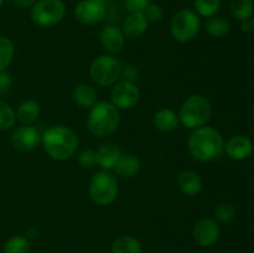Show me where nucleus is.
<instances>
[{
    "mask_svg": "<svg viewBox=\"0 0 254 253\" xmlns=\"http://www.w3.org/2000/svg\"><path fill=\"white\" fill-rule=\"evenodd\" d=\"M188 148L196 160L206 163L215 160L221 155L225 148V141L217 129L203 126L192 131L189 138Z\"/></svg>",
    "mask_w": 254,
    "mask_h": 253,
    "instance_id": "obj_1",
    "label": "nucleus"
},
{
    "mask_svg": "<svg viewBox=\"0 0 254 253\" xmlns=\"http://www.w3.org/2000/svg\"><path fill=\"white\" fill-rule=\"evenodd\" d=\"M45 151L54 160L72 158L78 148V138L72 129L64 126H52L41 135Z\"/></svg>",
    "mask_w": 254,
    "mask_h": 253,
    "instance_id": "obj_2",
    "label": "nucleus"
},
{
    "mask_svg": "<svg viewBox=\"0 0 254 253\" xmlns=\"http://www.w3.org/2000/svg\"><path fill=\"white\" fill-rule=\"evenodd\" d=\"M121 122L119 111L109 102H97L87 118L88 130L96 136H107L117 130Z\"/></svg>",
    "mask_w": 254,
    "mask_h": 253,
    "instance_id": "obj_3",
    "label": "nucleus"
},
{
    "mask_svg": "<svg viewBox=\"0 0 254 253\" xmlns=\"http://www.w3.org/2000/svg\"><path fill=\"white\" fill-rule=\"evenodd\" d=\"M212 114L210 101L202 94H193L181 104L179 121L190 129H197L206 126Z\"/></svg>",
    "mask_w": 254,
    "mask_h": 253,
    "instance_id": "obj_4",
    "label": "nucleus"
},
{
    "mask_svg": "<svg viewBox=\"0 0 254 253\" xmlns=\"http://www.w3.org/2000/svg\"><path fill=\"white\" fill-rule=\"evenodd\" d=\"M118 181L109 170L96 173L89 183V196L99 206H108L118 196Z\"/></svg>",
    "mask_w": 254,
    "mask_h": 253,
    "instance_id": "obj_5",
    "label": "nucleus"
},
{
    "mask_svg": "<svg viewBox=\"0 0 254 253\" xmlns=\"http://www.w3.org/2000/svg\"><path fill=\"white\" fill-rule=\"evenodd\" d=\"M122 64L112 55H102L92 62L89 74L94 83L102 87H108L117 83L121 78Z\"/></svg>",
    "mask_w": 254,
    "mask_h": 253,
    "instance_id": "obj_6",
    "label": "nucleus"
},
{
    "mask_svg": "<svg viewBox=\"0 0 254 253\" xmlns=\"http://www.w3.org/2000/svg\"><path fill=\"white\" fill-rule=\"evenodd\" d=\"M201 27L198 15L190 9H181L173 16L170 32L179 42H189L195 39Z\"/></svg>",
    "mask_w": 254,
    "mask_h": 253,
    "instance_id": "obj_7",
    "label": "nucleus"
},
{
    "mask_svg": "<svg viewBox=\"0 0 254 253\" xmlns=\"http://www.w3.org/2000/svg\"><path fill=\"white\" fill-rule=\"evenodd\" d=\"M66 6L62 0H39L32 5L31 19L39 26H55L62 21Z\"/></svg>",
    "mask_w": 254,
    "mask_h": 253,
    "instance_id": "obj_8",
    "label": "nucleus"
},
{
    "mask_svg": "<svg viewBox=\"0 0 254 253\" xmlns=\"http://www.w3.org/2000/svg\"><path fill=\"white\" fill-rule=\"evenodd\" d=\"M106 2L101 0H82L74 7V17L83 25H94L106 17Z\"/></svg>",
    "mask_w": 254,
    "mask_h": 253,
    "instance_id": "obj_9",
    "label": "nucleus"
},
{
    "mask_svg": "<svg viewBox=\"0 0 254 253\" xmlns=\"http://www.w3.org/2000/svg\"><path fill=\"white\" fill-rule=\"evenodd\" d=\"M112 104L118 109H130L138 104L140 92L135 83L122 81L113 87L111 92Z\"/></svg>",
    "mask_w": 254,
    "mask_h": 253,
    "instance_id": "obj_10",
    "label": "nucleus"
},
{
    "mask_svg": "<svg viewBox=\"0 0 254 253\" xmlns=\"http://www.w3.org/2000/svg\"><path fill=\"white\" fill-rule=\"evenodd\" d=\"M41 141V133L35 126H21L12 130L10 135V143L16 150H34Z\"/></svg>",
    "mask_w": 254,
    "mask_h": 253,
    "instance_id": "obj_11",
    "label": "nucleus"
},
{
    "mask_svg": "<svg viewBox=\"0 0 254 253\" xmlns=\"http://www.w3.org/2000/svg\"><path fill=\"white\" fill-rule=\"evenodd\" d=\"M192 236L193 240L202 247L213 246L220 238V227L217 221L210 217L201 218L193 226Z\"/></svg>",
    "mask_w": 254,
    "mask_h": 253,
    "instance_id": "obj_12",
    "label": "nucleus"
},
{
    "mask_svg": "<svg viewBox=\"0 0 254 253\" xmlns=\"http://www.w3.org/2000/svg\"><path fill=\"white\" fill-rule=\"evenodd\" d=\"M126 36L122 29L116 25H107L101 32V44L108 55H116L123 50Z\"/></svg>",
    "mask_w": 254,
    "mask_h": 253,
    "instance_id": "obj_13",
    "label": "nucleus"
},
{
    "mask_svg": "<svg viewBox=\"0 0 254 253\" xmlns=\"http://www.w3.org/2000/svg\"><path fill=\"white\" fill-rule=\"evenodd\" d=\"M226 154L233 160H245L253 153V141L245 135L232 136L225 145Z\"/></svg>",
    "mask_w": 254,
    "mask_h": 253,
    "instance_id": "obj_14",
    "label": "nucleus"
},
{
    "mask_svg": "<svg viewBox=\"0 0 254 253\" xmlns=\"http://www.w3.org/2000/svg\"><path fill=\"white\" fill-rule=\"evenodd\" d=\"M149 21L144 12H131L124 19L122 31L124 36L129 39H136L143 36L148 30Z\"/></svg>",
    "mask_w": 254,
    "mask_h": 253,
    "instance_id": "obj_15",
    "label": "nucleus"
},
{
    "mask_svg": "<svg viewBox=\"0 0 254 253\" xmlns=\"http://www.w3.org/2000/svg\"><path fill=\"white\" fill-rule=\"evenodd\" d=\"M176 183H178V186L181 192L188 196H196L197 193L201 192L203 186L201 176L192 170L183 171L178 176Z\"/></svg>",
    "mask_w": 254,
    "mask_h": 253,
    "instance_id": "obj_16",
    "label": "nucleus"
},
{
    "mask_svg": "<svg viewBox=\"0 0 254 253\" xmlns=\"http://www.w3.org/2000/svg\"><path fill=\"white\" fill-rule=\"evenodd\" d=\"M122 150L116 144H103L99 146L96 151L97 164L101 166L103 170L113 169L117 164L118 159L121 158Z\"/></svg>",
    "mask_w": 254,
    "mask_h": 253,
    "instance_id": "obj_17",
    "label": "nucleus"
},
{
    "mask_svg": "<svg viewBox=\"0 0 254 253\" xmlns=\"http://www.w3.org/2000/svg\"><path fill=\"white\" fill-rule=\"evenodd\" d=\"M113 169L122 178H133L140 170V161L133 154H122Z\"/></svg>",
    "mask_w": 254,
    "mask_h": 253,
    "instance_id": "obj_18",
    "label": "nucleus"
},
{
    "mask_svg": "<svg viewBox=\"0 0 254 253\" xmlns=\"http://www.w3.org/2000/svg\"><path fill=\"white\" fill-rule=\"evenodd\" d=\"M154 126H156V129L161 131H171L174 129L178 128L179 126V116L173 111V109L169 108H163L159 109L155 114H154Z\"/></svg>",
    "mask_w": 254,
    "mask_h": 253,
    "instance_id": "obj_19",
    "label": "nucleus"
},
{
    "mask_svg": "<svg viewBox=\"0 0 254 253\" xmlns=\"http://www.w3.org/2000/svg\"><path fill=\"white\" fill-rule=\"evenodd\" d=\"M15 114H16V119L22 126H30L36 122L40 117V104L36 101L27 99L20 104Z\"/></svg>",
    "mask_w": 254,
    "mask_h": 253,
    "instance_id": "obj_20",
    "label": "nucleus"
},
{
    "mask_svg": "<svg viewBox=\"0 0 254 253\" xmlns=\"http://www.w3.org/2000/svg\"><path fill=\"white\" fill-rule=\"evenodd\" d=\"M112 253H143V247L135 237L124 235L112 243Z\"/></svg>",
    "mask_w": 254,
    "mask_h": 253,
    "instance_id": "obj_21",
    "label": "nucleus"
},
{
    "mask_svg": "<svg viewBox=\"0 0 254 253\" xmlns=\"http://www.w3.org/2000/svg\"><path fill=\"white\" fill-rule=\"evenodd\" d=\"M73 99L82 108H92L97 103V92L89 84H78L73 91Z\"/></svg>",
    "mask_w": 254,
    "mask_h": 253,
    "instance_id": "obj_22",
    "label": "nucleus"
},
{
    "mask_svg": "<svg viewBox=\"0 0 254 253\" xmlns=\"http://www.w3.org/2000/svg\"><path fill=\"white\" fill-rule=\"evenodd\" d=\"M205 29L208 35L213 37H223L228 34L231 29V24L225 16H212L208 17L205 24Z\"/></svg>",
    "mask_w": 254,
    "mask_h": 253,
    "instance_id": "obj_23",
    "label": "nucleus"
},
{
    "mask_svg": "<svg viewBox=\"0 0 254 253\" xmlns=\"http://www.w3.org/2000/svg\"><path fill=\"white\" fill-rule=\"evenodd\" d=\"M230 9L233 17L241 21H246L252 17L254 4L252 0H231Z\"/></svg>",
    "mask_w": 254,
    "mask_h": 253,
    "instance_id": "obj_24",
    "label": "nucleus"
},
{
    "mask_svg": "<svg viewBox=\"0 0 254 253\" xmlns=\"http://www.w3.org/2000/svg\"><path fill=\"white\" fill-rule=\"evenodd\" d=\"M14 42L6 36H0V71H5L14 59Z\"/></svg>",
    "mask_w": 254,
    "mask_h": 253,
    "instance_id": "obj_25",
    "label": "nucleus"
},
{
    "mask_svg": "<svg viewBox=\"0 0 254 253\" xmlns=\"http://www.w3.org/2000/svg\"><path fill=\"white\" fill-rule=\"evenodd\" d=\"M4 253H30L29 238L21 235L12 236L4 245Z\"/></svg>",
    "mask_w": 254,
    "mask_h": 253,
    "instance_id": "obj_26",
    "label": "nucleus"
},
{
    "mask_svg": "<svg viewBox=\"0 0 254 253\" xmlns=\"http://www.w3.org/2000/svg\"><path fill=\"white\" fill-rule=\"evenodd\" d=\"M195 9L197 15L212 17L221 9V0H195Z\"/></svg>",
    "mask_w": 254,
    "mask_h": 253,
    "instance_id": "obj_27",
    "label": "nucleus"
},
{
    "mask_svg": "<svg viewBox=\"0 0 254 253\" xmlns=\"http://www.w3.org/2000/svg\"><path fill=\"white\" fill-rule=\"evenodd\" d=\"M16 121V114L9 103L0 99V130H7Z\"/></svg>",
    "mask_w": 254,
    "mask_h": 253,
    "instance_id": "obj_28",
    "label": "nucleus"
},
{
    "mask_svg": "<svg viewBox=\"0 0 254 253\" xmlns=\"http://www.w3.org/2000/svg\"><path fill=\"white\" fill-rule=\"evenodd\" d=\"M236 208L232 203L222 202L216 207L215 210V220L221 223H227L235 218Z\"/></svg>",
    "mask_w": 254,
    "mask_h": 253,
    "instance_id": "obj_29",
    "label": "nucleus"
},
{
    "mask_svg": "<svg viewBox=\"0 0 254 253\" xmlns=\"http://www.w3.org/2000/svg\"><path fill=\"white\" fill-rule=\"evenodd\" d=\"M150 5V0H124V7L129 14L131 12H145Z\"/></svg>",
    "mask_w": 254,
    "mask_h": 253,
    "instance_id": "obj_30",
    "label": "nucleus"
},
{
    "mask_svg": "<svg viewBox=\"0 0 254 253\" xmlns=\"http://www.w3.org/2000/svg\"><path fill=\"white\" fill-rule=\"evenodd\" d=\"M78 163L86 169L93 168L97 164L96 151L92 150V149H86V150H83L78 155Z\"/></svg>",
    "mask_w": 254,
    "mask_h": 253,
    "instance_id": "obj_31",
    "label": "nucleus"
},
{
    "mask_svg": "<svg viewBox=\"0 0 254 253\" xmlns=\"http://www.w3.org/2000/svg\"><path fill=\"white\" fill-rule=\"evenodd\" d=\"M144 14H145L148 21L159 22V21H161V20H163L164 10H163V7L159 6V5L150 4L148 6V9L145 10V12H144Z\"/></svg>",
    "mask_w": 254,
    "mask_h": 253,
    "instance_id": "obj_32",
    "label": "nucleus"
},
{
    "mask_svg": "<svg viewBox=\"0 0 254 253\" xmlns=\"http://www.w3.org/2000/svg\"><path fill=\"white\" fill-rule=\"evenodd\" d=\"M121 78H123V81L126 82L135 83V81L139 79V69L135 66H133V64H127L124 68L122 67Z\"/></svg>",
    "mask_w": 254,
    "mask_h": 253,
    "instance_id": "obj_33",
    "label": "nucleus"
},
{
    "mask_svg": "<svg viewBox=\"0 0 254 253\" xmlns=\"http://www.w3.org/2000/svg\"><path fill=\"white\" fill-rule=\"evenodd\" d=\"M12 86V77L9 72L0 71V93H6Z\"/></svg>",
    "mask_w": 254,
    "mask_h": 253,
    "instance_id": "obj_34",
    "label": "nucleus"
},
{
    "mask_svg": "<svg viewBox=\"0 0 254 253\" xmlns=\"http://www.w3.org/2000/svg\"><path fill=\"white\" fill-rule=\"evenodd\" d=\"M12 2H14L16 6L26 9V7H31L36 1H35V0H12Z\"/></svg>",
    "mask_w": 254,
    "mask_h": 253,
    "instance_id": "obj_35",
    "label": "nucleus"
},
{
    "mask_svg": "<svg viewBox=\"0 0 254 253\" xmlns=\"http://www.w3.org/2000/svg\"><path fill=\"white\" fill-rule=\"evenodd\" d=\"M242 30L246 32H250L254 30L253 27V22L250 21V20H246V21H243V25H242Z\"/></svg>",
    "mask_w": 254,
    "mask_h": 253,
    "instance_id": "obj_36",
    "label": "nucleus"
},
{
    "mask_svg": "<svg viewBox=\"0 0 254 253\" xmlns=\"http://www.w3.org/2000/svg\"><path fill=\"white\" fill-rule=\"evenodd\" d=\"M2 2H4V0H0V6H1V5H2Z\"/></svg>",
    "mask_w": 254,
    "mask_h": 253,
    "instance_id": "obj_37",
    "label": "nucleus"
},
{
    "mask_svg": "<svg viewBox=\"0 0 254 253\" xmlns=\"http://www.w3.org/2000/svg\"><path fill=\"white\" fill-rule=\"evenodd\" d=\"M252 22H253V27H254V17H253V20H252Z\"/></svg>",
    "mask_w": 254,
    "mask_h": 253,
    "instance_id": "obj_38",
    "label": "nucleus"
},
{
    "mask_svg": "<svg viewBox=\"0 0 254 253\" xmlns=\"http://www.w3.org/2000/svg\"><path fill=\"white\" fill-rule=\"evenodd\" d=\"M101 1H103V2H106V0H101Z\"/></svg>",
    "mask_w": 254,
    "mask_h": 253,
    "instance_id": "obj_39",
    "label": "nucleus"
},
{
    "mask_svg": "<svg viewBox=\"0 0 254 253\" xmlns=\"http://www.w3.org/2000/svg\"><path fill=\"white\" fill-rule=\"evenodd\" d=\"M253 113H254V107H253Z\"/></svg>",
    "mask_w": 254,
    "mask_h": 253,
    "instance_id": "obj_40",
    "label": "nucleus"
}]
</instances>
